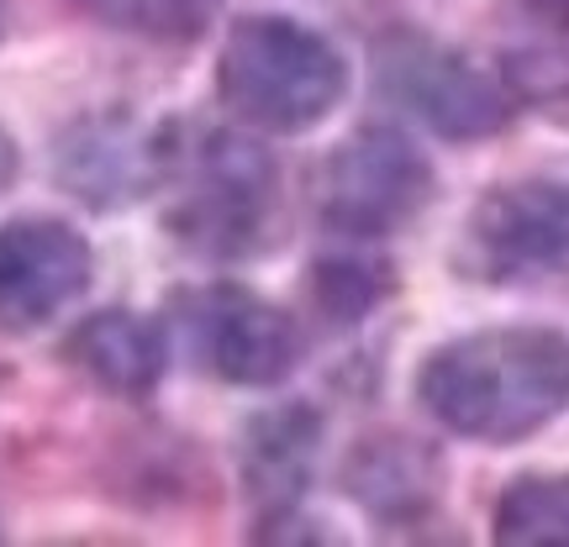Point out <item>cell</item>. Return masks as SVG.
<instances>
[{
    "label": "cell",
    "mask_w": 569,
    "mask_h": 547,
    "mask_svg": "<svg viewBox=\"0 0 569 547\" xmlns=\"http://www.w3.org/2000/svg\"><path fill=\"white\" fill-rule=\"evenodd\" d=\"M438 485H443L438 453L417 437H401V432L365 437L343 464V489L375 521H390V527L422 521L438 500Z\"/></svg>",
    "instance_id": "obj_10"
},
{
    "label": "cell",
    "mask_w": 569,
    "mask_h": 547,
    "mask_svg": "<svg viewBox=\"0 0 569 547\" xmlns=\"http://www.w3.org/2000/svg\"><path fill=\"white\" fill-rule=\"evenodd\" d=\"M459 264L469 280L528 284L569 264V184L511 180L480 195L469 211Z\"/></svg>",
    "instance_id": "obj_5"
},
{
    "label": "cell",
    "mask_w": 569,
    "mask_h": 547,
    "mask_svg": "<svg viewBox=\"0 0 569 547\" xmlns=\"http://www.w3.org/2000/svg\"><path fill=\"white\" fill-rule=\"evenodd\" d=\"M417 401L469 443H522L569 411V337L553 326H490L432 347Z\"/></svg>",
    "instance_id": "obj_1"
},
{
    "label": "cell",
    "mask_w": 569,
    "mask_h": 547,
    "mask_svg": "<svg viewBox=\"0 0 569 547\" xmlns=\"http://www.w3.org/2000/svg\"><path fill=\"white\" fill-rule=\"evenodd\" d=\"M217 90L248 126L306 132L343 101L348 63L338 48L290 17H243L222 42Z\"/></svg>",
    "instance_id": "obj_3"
},
{
    "label": "cell",
    "mask_w": 569,
    "mask_h": 547,
    "mask_svg": "<svg viewBox=\"0 0 569 547\" xmlns=\"http://www.w3.org/2000/svg\"><path fill=\"white\" fill-rule=\"evenodd\" d=\"M180 332L196 364L206 374H217L227 385L243 389H269L280 385L284 374L301 358V337L296 322L284 316L280 305H269L264 295H253L243 284H201L184 290L180 305Z\"/></svg>",
    "instance_id": "obj_6"
},
{
    "label": "cell",
    "mask_w": 569,
    "mask_h": 547,
    "mask_svg": "<svg viewBox=\"0 0 569 547\" xmlns=\"http://www.w3.org/2000/svg\"><path fill=\"white\" fill-rule=\"evenodd\" d=\"M163 222L206 259H248L269 243L280 216V174L259 142L222 126L159 132Z\"/></svg>",
    "instance_id": "obj_2"
},
{
    "label": "cell",
    "mask_w": 569,
    "mask_h": 547,
    "mask_svg": "<svg viewBox=\"0 0 569 547\" xmlns=\"http://www.w3.org/2000/svg\"><path fill=\"white\" fill-rule=\"evenodd\" d=\"M390 295V269L375 259H322L311 269V301L332 322H359Z\"/></svg>",
    "instance_id": "obj_15"
},
{
    "label": "cell",
    "mask_w": 569,
    "mask_h": 547,
    "mask_svg": "<svg viewBox=\"0 0 569 547\" xmlns=\"http://www.w3.org/2000/svg\"><path fill=\"white\" fill-rule=\"evenodd\" d=\"M90 243L59 216L0 222V332H38L84 295Z\"/></svg>",
    "instance_id": "obj_8"
},
{
    "label": "cell",
    "mask_w": 569,
    "mask_h": 547,
    "mask_svg": "<svg viewBox=\"0 0 569 547\" xmlns=\"http://www.w3.org/2000/svg\"><path fill=\"white\" fill-rule=\"evenodd\" d=\"M432 201V163L396 126H359L332 148L317 180V211L343 237H386Z\"/></svg>",
    "instance_id": "obj_4"
},
{
    "label": "cell",
    "mask_w": 569,
    "mask_h": 547,
    "mask_svg": "<svg viewBox=\"0 0 569 547\" xmlns=\"http://www.w3.org/2000/svg\"><path fill=\"white\" fill-rule=\"evenodd\" d=\"M63 358L90 374L106 395L142 401L163 379V332L138 311H96L69 332Z\"/></svg>",
    "instance_id": "obj_12"
},
{
    "label": "cell",
    "mask_w": 569,
    "mask_h": 547,
    "mask_svg": "<svg viewBox=\"0 0 569 547\" xmlns=\"http://www.w3.org/2000/svg\"><path fill=\"white\" fill-rule=\"evenodd\" d=\"M59 180L96 211L138 201L159 180V132L148 138L127 117H90L59 142Z\"/></svg>",
    "instance_id": "obj_9"
},
{
    "label": "cell",
    "mask_w": 569,
    "mask_h": 547,
    "mask_svg": "<svg viewBox=\"0 0 569 547\" xmlns=\"http://www.w3.org/2000/svg\"><path fill=\"white\" fill-rule=\"evenodd\" d=\"M507 84L517 101L538 105H569V42L565 48H543V53H517L507 59Z\"/></svg>",
    "instance_id": "obj_16"
},
{
    "label": "cell",
    "mask_w": 569,
    "mask_h": 547,
    "mask_svg": "<svg viewBox=\"0 0 569 547\" xmlns=\"http://www.w3.org/2000/svg\"><path fill=\"white\" fill-rule=\"evenodd\" d=\"M80 6L106 27L148 42H196L222 11V0H80Z\"/></svg>",
    "instance_id": "obj_14"
},
{
    "label": "cell",
    "mask_w": 569,
    "mask_h": 547,
    "mask_svg": "<svg viewBox=\"0 0 569 547\" xmlns=\"http://www.w3.org/2000/svg\"><path fill=\"white\" fill-rule=\"evenodd\" d=\"M490 537L511 547H569V474H522L501 489Z\"/></svg>",
    "instance_id": "obj_13"
},
{
    "label": "cell",
    "mask_w": 569,
    "mask_h": 547,
    "mask_svg": "<svg viewBox=\"0 0 569 547\" xmlns=\"http://www.w3.org/2000/svg\"><path fill=\"white\" fill-rule=\"evenodd\" d=\"M517 11L528 21H543V27H553L559 38H569V0H511Z\"/></svg>",
    "instance_id": "obj_17"
},
{
    "label": "cell",
    "mask_w": 569,
    "mask_h": 547,
    "mask_svg": "<svg viewBox=\"0 0 569 547\" xmlns=\"http://www.w3.org/2000/svg\"><path fill=\"white\" fill-rule=\"evenodd\" d=\"M380 80L396 101L417 111L438 138H490L511 117V84L475 69L465 53H448L427 38H396L380 53Z\"/></svg>",
    "instance_id": "obj_7"
},
{
    "label": "cell",
    "mask_w": 569,
    "mask_h": 547,
    "mask_svg": "<svg viewBox=\"0 0 569 547\" xmlns=\"http://www.w3.org/2000/svg\"><path fill=\"white\" fill-rule=\"evenodd\" d=\"M0 21H6V0H0Z\"/></svg>",
    "instance_id": "obj_19"
},
{
    "label": "cell",
    "mask_w": 569,
    "mask_h": 547,
    "mask_svg": "<svg viewBox=\"0 0 569 547\" xmlns=\"http://www.w3.org/2000/svg\"><path fill=\"white\" fill-rule=\"evenodd\" d=\"M317 443H322V422L311 406L264 411L243 426L238 464H243V485L253 495V506L264 516H290V506L306 495Z\"/></svg>",
    "instance_id": "obj_11"
},
{
    "label": "cell",
    "mask_w": 569,
    "mask_h": 547,
    "mask_svg": "<svg viewBox=\"0 0 569 547\" xmlns=\"http://www.w3.org/2000/svg\"><path fill=\"white\" fill-rule=\"evenodd\" d=\"M17 142L6 138V132H0V195H6V190H11V180H17Z\"/></svg>",
    "instance_id": "obj_18"
}]
</instances>
